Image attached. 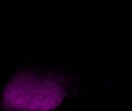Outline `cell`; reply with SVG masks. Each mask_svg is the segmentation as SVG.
Wrapping results in <instances>:
<instances>
[{"label":"cell","mask_w":132,"mask_h":111,"mask_svg":"<svg viewBox=\"0 0 132 111\" xmlns=\"http://www.w3.org/2000/svg\"><path fill=\"white\" fill-rule=\"evenodd\" d=\"M63 90L58 81L51 78L22 75L11 82L5 94V101L14 108L44 110L58 105Z\"/></svg>","instance_id":"6da1fadb"}]
</instances>
